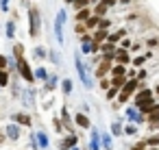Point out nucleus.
Segmentation results:
<instances>
[{
  "label": "nucleus",
  "mask_w": 159,
  "mask_h": 150,
  "mask_svg": "<svg viewBox=\"0 0 159 150\" xmlns=\"http://www.w3.org/2000/svg\"><path fill=\"white\" fill-rule=\"evenodd\" d=\"M31 35L35 37L37 33H39V11L37 9H31Z\"/></svg>",
  "instance_id": "nucleus-1"
},
{
  "label": "nucleus",
  "mask_w": 159,
  "mask_h": 150,
  "mask_svg": "<svg viewBox=\"0 0 159 150\" xmlns=\"http://www.w3.org/2000/svg\"><path fill=\"white\" fill-rule=\"evenodd\" d=\"M63 20H66V11H59V15H57V22H55V33H57V39H59V42H63V31H61V26H63Z\"/></svg>",
  "instance_id": "nucleus-2"
},
{
  "label": "nucleus",
  "mask_w": 159,
  "mask_h": 150,
  "mask_svg": "<svg viewBox=\"0 0 159 150\" xmlns=\"http://www.w3.org/2000/svg\"><path fill=\"white\" fill-rule=\"evenodd\" d=\"M76 68H79V74H81V78H83V83H85L87 87H92V81H89V76H87V70H85V65L81 63L79 57H76Z\"/></svg>",
  "instance_id": "nucleus-3"
},
{
  "label": "nucleus",
  "mask_w": 159,
  "mask_h": 150,
  "mask_svg": "<svg viewBox=\"0 0 159 150\" xmlns=\"http://www.w3.org/2000/svg\"><path fill=\"white\" fill-rule=\"evenodd\" d=\"M135 85H137V81H131V83H126V85H124V89H122V94H120V100H126V98L131 96V91L135 89Z\"/></svg>",
  "instance_id": "nucleus-4"
},
{
  "label": "nucleus",
  "mask_w": 159,
  "mask_h": 150,
  "mask_svg": "<svg viewBox=\"0 0 159 150\" xmlns=\"http://www.w3.org/2000/svg\"><path fill=\"white\" fill-rule=\"evenodd\" d=\"M20 72H22V76H24L26 81H33V74H31V70H29V63H26L24 59H20Z\"/></svg>",
  "instance_id": "nucleus-5"
},
{
  "label": "nucleus",
  "mask_w": 159,
  "mask_h": 150,
  "mask_svg": "<svg viewBox=\"0 0 159 150\" xmlns=\"http://www.w3.org/2000/svg\"><path fill=\"white\" fill-rule=\"evenodd\" d=\"M113 2H116V0H102V2L96 7V15H102V13L107 11V7H111Z\"/></svg>",
  "instance_id": "nucleus-6"
},
{
  "label": "nucleus",
  "mask_w": 159,
  "mask_h": 150,
  "mask_svg": "<svg viewBox=\"0 0 159 150\" xmlns=\"http://www.w3.org/2000/svg\"><path fill=\"white\" fill-rule=\"evenodd\" d=\"M76 122H79V126H83V128H87V126H89V120H87L83 113H81V115H76Z\"/></svg>",
  "instance_id": "nucleus-7"
},
{
  "label": "nucleus",
  "mask_w": 159,
  "mask_h": 150,
  "mask_svg": "<svg viewBox=\"0 0 159 150\" xmlns=\"http://www.w3.org/2000/svg\"><path fill=\"white\" fill-rule=\"evenodd\" d=\"M7 35H9V37H13V35H16V24H13V22H9V24H7Z\"/></svg>",
  "instance_id": "nucleus-8"
},
{
  "label": "nucleus",
  "mask_w": 159,
  "mask_h": 150,
  "mask_svg": "<svg viewBox=\"0 0 159 150\" xmlns=\"http://www.w3.org/2000/svg\"><path fill=\"white\" fill-rule=\"evenodd\" d=\"M63 91H66V94L72 91V81H63Z\"/></svg>",
  "instance_id": "nucleus-9"
},
{
  "label": "nucleus",
  "mask_w": 159,
  "mask_h": 150,
  "mask_svg": "<svg viewBox=\"0 0 159 150\" xmlns=\"http://www.w3.org/2000/svg\"><path fill=\"white\" fill-rule=\"evenodd\" d=\"M16 120H18V122H22V124H31V120H29L26 115H16Z\"/></svg>",
  "instance_id": "nucleus-10"
},
{
  "label": "nucleus",
  "mask_w": 159,
  "mask_h": 150,
  "mask_svg": "<svg viewBox=\"0 0 159 150\" xmlns=\"http://www.w3.org/2000/svg\"><path fill=\"white\" fill-rule=\"evenodd\" d=\"M118 61H122V63H126V61H129V57H126V52H118Z\"/></svg>",
  "instance_id": "nucleus-11"
},
{
  "label": "nucleus",
  "mask_w": 159,
  "mask_h": 150,
  "mask_svg": "<svg viewBox=\"0 0 159 150\" xmlns=\"http://www.w3.org/2000/svg\"><path fill=\"white\" fill-rule=\"evenodd\" d=\"M87 15H89V11H87V9H83V11L79 13V20H87Z\"/></svg>",
  "instance_id": "nucleus-12"
},
{
  "label": "nucleus",
  "mask_w": 159,
  "mask_h": 150,
  "mask_svg": "<svg viewBox=\"0 0 159 150\" xmlns=\"http://www.w3.org/2000/svg\"><path fill=\"white\" fill-rule=\"evenodd\" d=\"M113 74H116V76H122V74H124V68H122V65H118V68L113 70Z\"/></svg>",
  "instance_id": "nucleus-13"
},
{
  "label": "nucleus",
  "mask_w": 159,
  "mask_h": 150,
  "mask_svg": "<svg viewBox=\"0 0 159 150\" xmlns=\"http://www.w3.org/2000/svg\"><path fill=\"white\" fill-rule=\"evenodd\" d=\"M9 135L16 139V137H18V128H16V126H9Z\"/></svg>",
  "instance_id": "nucleus-14"
},
{
  "label": "nucleus",
  "mask_w": 159,
  "mask_h": 150,
  "mask_svg": "<svg viewBox=\"0 0 159 150\" xmlns=\"http://www.w3.org/2000/svg\"><path fill=\"white\" fill-rule=\"evenodd\" d=\"M7 81H9L7 74H5V72H0V85H7Z\"/></svg>",
  "instance_id": "nucleus-15"
},
{
  "label": "nucleus",
  "mask_w": 159,
  "mask_h": 150,
  "mask_svg": "<svg viewBox=\"0 0 159 150\" xmlns=\"http://www.w3.org/2000/svg\"><path fill=\"white\" fill-rule=\"evenodd\" d=\"M37 137H39V143H42V146H46V143H48V141H46V137H44V133H37Z\"/></svg>",
  "instance_id": "nucleus-16"
},
{
  "label": "nucleus",
  "mask_w": 159,
  "mask_h": 150,
  "mask_svg": "<svg viewBox=\"0 0 159 150\" xmlns=\"http://www.w3.org/2000/svg\"><path fill=\"white\" fill-rule=\"evenodd\" d=\"M96 22H98L96 18H87V26H96Z\"/></svg>",
  "instance_id": "nucleus-17"
},
{
  "label": "nucleus",
  "mask_w": 159,
  "mask_h": 150,
  "mask_svg": "<svg viewBox=\"0 0 159 150\" xmlns=\"http://www.w3.org/2000/svg\"><path fill=\"white\" fill-rule=\"evenodd\" d=\"M105 35H107L105 31H100V33H96V42H100V39H105Z\"/></svg>",
  "instance_id": "nucleus-18"
},
{
  "label": "nucleus",
  "mask_w": 159,
  "mask_h": 150,
  "mask_svg": "<svg viewBox=\"0 0 159 150\" xmlns=\"http://www.w3.org/2000/svg\"><path fill=\"white\" fill-rule=\"evenodd\" d=\"M113 133H116V135H120V133H122V128H120V124H113Z\"/></svg>",
  "instance_id": "nucleus-19"
},
{
  "label": "nucleus",
  "mask_w": 159,
  "mask_h": 150,
  "mask_svg": "<svg viewBox=\"0 0 159 150\" xmlns=\"http://www.w3.org/2000/svg\"><path fill=\"white\" fill-rule=\"evenodd\" d=\"M5 65H7V57L0 55V68H5Z\"/></svg>",
  "instance_id": "nucleus-20"
},
{
  "label": "nucleus",
  "mask_w": 159,
  "mask_h": 150,
  "mask_svg": "<svg viewBox=\"0 0 159 150\" xmlns=\"http://www.w3.org/2000/svg\"><path fill=\"white\" fill-rule=\"evenodd\" d=\"M16 55H18V57H22V44H20V46H16Z\"/></svg>",
  "instance_id": "nucleus-21"
},
{
  "label": "nucleus",
  "mask_w": 159,
  "mask_h": 150,
  "mask_svg": "<svg viewBox=\"0 0 159 150\" xmlns=\"http://www.w3.org/2000/svg\"><path fill=\"white\" fill-rule=\"evenodd\" d=\"M76 2V7H83V5H87V0H74Z\"/></svg>",
  "instance_id": "nucleus-22"
},
{
  "label": "nucleus",
  "mask_w": 159,
  "mask_h": 150,
  "mask_svg": "<svg viewBox=\"0 0 159 150\" xmlns=\"http://www.w3.org/2000/svg\"><path fill=\"white\" fill-rule=\"evenodd\" d=\"M7 2H9V0H0V5H2V9H7Z\"/></svg>",
  "instance_id": "nucleus-23"
},
{
  "label": "nucleus",
  "mask_w": 159,
  "mask_h": 150,
  "mask_svg": "<svg viewBox=\"0 0 159 150\" xmlns=\"http://www.w3.org/2000/svg\"><path fill=\"white\" fill-rule=\"evenodd\" d=\"M133 150H144V143H139V146H135Z\"/></svg>",
  "instance_id": "nucleus-24"
},
{
  "label": "nucleus",
  "mask_w": 159,
  "mask_h": 150,
  "mask_svg": "<svg viewBox=\"0 0 159 150\" xmlns=\"http://www.w3.org/2000/svg\"><path fill=\"white\" fill-rule=\"evenodd\" d=\"M66 2H74V0H66Z\"/></svg>",
  "instance_id": "nucleus-25"
},
{
  "label": "nucleus",
  "mask_w": 159,
  "mask_h": 150,
  "mask_svg": "<svg viewBox=\"0 0 159 150\" xmlns=\"http://www.w3.org/2000/svg\"><path fill=\"white\" fill-rule=\"evenodd\" d=\"M157 94H159V87H157Z\"/></svg>",
  "instance_id": "nucleus-26"
},
{
  "label": "nucleus",
  "mask_w": 159,
  "mask_h": 150,
  "mask_svg": "<svg viewBox=\"0 0 159 150\" xmlns=\"http://www.w3.org/2000/svg\"><path fill=\"white\" fill-rule=\"evenodd\" d=\"M72 150H76V148H72Z\"/></svg>",
  "instance_id": "nucleus-27"
}]
</instances>
